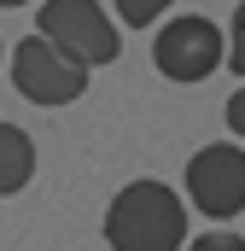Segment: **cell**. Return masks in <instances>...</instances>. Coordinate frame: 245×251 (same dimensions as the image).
Instances as JSON below:
<instances>
[{
	"label": "cell",
	"mask_w": 245,
	"mask_h": 251,
	"mask_svg": "<svg viewBox=\"0 0 245 251\" xmlns=\"http://www.w3.org/2000/svg\"><path fill=\"white\" fill-rule=\"evenodd\" d=\"M105 240L111 251H181L187 240V204L164 181H128L105 210Z\"/></svg>",
	"instance_id": "1"
},
{
	"label": "cell",
	"mask_w": 245,
	"mask_h": 251,
	"mask_svg": "<svg viewBox=\"0 0 245 251\" xmlns=\"http://www.w3.org/2000/svg\"><path fill=\"white\" fill-rule=\"evenodd\" d=\"M35 35H47L64 59L88 64V70L94 64H117V53H122V35H117V24L105 18L99 0H41Z\"/></svg>",
	"instance_id": "2"
},
{
	"label": "cell",
	"mask_w": 245,
	"mask_h": 251,
	"mask_svg": "<svg viewBox=\"0 0 245 251\" xmlns=\"http://www.w3.org/2000/svg\"><path fill=\"white\" fill-rule=\"evenodd\" d=\"M152 64H158V76H170V82H204L210 70L228 64V35H222L210 18H198V12L170 18V24L158 29V41H152Z\"/></svg>",
	"instance_id": "3"
},
{
	"label": "cell",
	"mask_w": 245,
	"mask_h": 251,
	"mask_svg": "<svg viewBox=\"0 0 245 251\" xmlns=\"http://www.w3.org/2000/svg\"><path fill=\"white\" fill-rule=\"evenodd\" d=\"M12 88L35 105H70L88 94V64L64 59L47 35H24L12 53Z\"/></svg>",
	"instance_id": "4"
},
{
	"label": "cell",
	"mask_w": 245,
	"mask_h": 251,
	"mask_svg": "<svg viewBox=\"0 0 245 251\" xmlns=\"http://www.w3.org/2000/svg\"><path fill=\"white\" fill-rule=\"evenodd\" d=\"M187 199L198 216L228 222L245 210V146H204L187 158Z\"/></svg>",
	"instance_id": "5"
},
{
	"label": "cell",
	"mask_w": 245,
	"mask_h": 251,
	"mask_svg": "<svg viewBox=\"0 0 245 251\" xmlns=\"http://www.w3.org/2000/svg\"><path fill=\"white\" fill-rule=\"evenodd\" d=\"M29 176H35V140L18 123H0V199L24 193Z\"/></svg>",
	"instance_id": "6"
},
{
	"label": "cell",
	"mask_w": 245,
	"mask_h": 251,
	"mask_svg": "<svg viewBox=\"0 0 245 251\" xmlns=\"http://www.w3.org/2000/svg\"><path fill=\"white\" fill-rule=\"evenodd\" d=\"M164 6H175V0H117V18L128 24V29H152Z\"/></svg>",
	"instance_id": "7"
},
{
	"label": "cell",
	"mask_w": 245,
	"mask_h": 251,
	"mask_svg": "<svg viewBox=\"0 0 245 251\" xmlns=\"http://www.w3.org/2000/svg\"><path fill=\"white\" fill-rule=\"evenodd\" d=\"M228 70L245 76V0L234 6V24H228Z\"/></svg>",
	"instance_id": "8"
},
{
	"label": "cell",
	"mask_w": 245,
	"mask_h": 251,
	"mask_svg": "<svg viewBox=\"0 0 245 251\" xmlns=\"http://www.w3.org/2000/svg\"><path fill=\"white\" fill-rule=\"evenodd\" d=\"M187 251H245V240H240V234H222V228H216V234H198Z\"/></svg>",
	"instance_id": "9"
},
{
	"label": "cell",
	"mask_w": 245,
	"mask_h": 251,
	"mask_svg": "<svg viewBox=\"0 0 245 251\" xmlns=\"http://www.w3.org/2000/svg\"><path fill=\"white\" fill-rule=\"evenodd\" d=\"M228 128H234V134L245 140V82H240V94L228 100Z\"/></svg>",
	"instance_id": "10"
},
{
	"label": "cell",
	"mask_w": 245,
	"mask_h": 251,
	"mask_svg": "<svg viewBox=\"0 0 245 251\" xmlns=\"http://www.w3.org/2000/svg\"><path fill=\"white\" fill-rule=\"evenodd\" d=\"M0 6H24V0H0Z\"/></svg>",
	"instance_id": "11"
}]
</instances>
